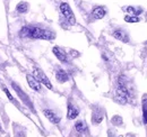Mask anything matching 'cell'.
<instances>
[{
	"label": "cell",
	"mask_w": 147,
	"mask_h": 137,
	"mask_svg": "<svg viewBox=\"0 0 147 137\" xmlns=\"http://www.w3.org/2000/svg\"><path fill=\"white\" fill-rule=\"evenodd\" d=\"M20 38H32V39H44V41H51L55 38V33L53 31L40 26H24L19 31Z\"/></svg>",
	"instance_id": "1"
},
{
	"label": "cell",
	"mask_w": 147,
	"mask_h": 137,
	"mask_svg": "<svg viewBox=\"0 0 147 137\" xmlns=\"http://www.w3.org/2000/svg\"><path fill=\"white\" fill-rule=\"evenodd\" d=\"M130 98V93L125 81V76L121 75L118 78V82H117V88H115V100L117 102L121 103V104H126L129 101Z\"/></svg>",
	"instance_id": "2"
},
{
	"label": "cell",
	"mask_w": 147,
	"mask_h": 137,
	"mask_svg": "<svg viewBox=\"0 0 147 137\" xmlns=\"http://www.w3.org/2000/svg\"><path fill=\"white\" fill-rule=\"evenodd\" d=\"M59 9H60L61 15L63 16V18L66 19V21L69 25H75L76 24V17H75V14H74L71 7L69 6V3L61 2L60 6H59Z\"/></svg>",
	"instance_id": "3"
},
{
	"label": "cell",
	"mask_w": 147,
	"mask_h": 137,
	"mask_svg": "<svg viewBox=\"0 0 147 137\" xmlns=\"http://www.w3.org/2000/svg\"><path fill=\"white\" fill-rule=\"evenodd\" d=\"M33 75L41 82V84H43L45 88H48L49 90H52V89H53V86H52L51 81L49 80V78L47 76V74H45L40 68H37V67H34V68H33Z\"/></svg>",
	"instance_id": "4"
},
{
	"label": "cell",
	"mask_w": 147,
	"mask_h": 137,
	"mask_svg": "<svg viewBox=\"0 0 147 137\" xmlns=\"http://www.w3.org/2000/svg\"><path fill=\"white\" fill-rule=\"evenodd\" d=\"M26 81H27L28 86L32 90H34L35 92H41L42 91V84H41V82L37 80L33 74H27L26 75Z\"/></svg>",
	"instance_id": "5"
},
{
	"label": "cell",
	"mask_w": 147,
	"mask_h": 137,
	"mask_svg": "<svg viewBox=\"0 0 147 137\" xmlns=\"http://www.w3.org/2000/svg\"><path fill=\"white\" fill-rule=\"evenodd\" d=\"M11 86H13V89L15 90V92L18 94V97L20 98V100L23 101V102L25 103L26 106H28V107H31V108H33L32 107V102H31V100H30V98H28V96L19 88L18 84H16L15 82H11Z\"/></svg>",
	"instance_id": "6"
},
{
	"label": "cell",
	"mask_w": 147,
	"mask_h": 137,
	"mask_svg": "<svg viewBox=\"0 0 147 137\" xmlns=\"http://www.w3.org/2000/svg\"><path fill=\"white\" fill-rule=\"evenodd\" d=\"M107 15V8L104 6H95L93 7L91 16L94 19H103Z\"/></svg>",
	"instance_id": "7"
},
{
	"label": "cell",
	"mask_w": 147,
	"mask_h": 137,
	"mask_svg": "<svg viewBox=\"0 0 147 137\" xmlns=\"http://www.w3.org/2000/svg\"><path fill=\"white\" fill-rule=\"evenodd\" d=\"M42 112H43V115H44V117L47 119L49 120L50 122L55 124V125H58L60 122V120H61V118L55 114L53 110H51V109H43Z\"/></svg>",
	"instance_id": "8"
},
{
	"label": "cell",
	"mask_w": 147,
	"mask_h": 137,
	"mask_svg": "<svg viewBox=\"0 0 147 137\" xmlns=\"http://www.w3.org/2000/svg\"><path fill=\"white\" fill-rule=\"evenodd\" d=\"M52 53L55 54V56L61 62V63H67V62H68V55H67V53L63 51L61 47L55 46V47L52 49Z\"/></svg>",
	"instance_id": "9"
},
{
	"label": "cell",
	"mask_w": 147,
	"mask_h": 137,
	"mask_svg": "<svg viewBox=\"0 0 147 137\" xmlns=\"http://www.w3.org/2000/svg\"><path fill=\"white\" fill-rule=\"evenodd\" d=\"M79 115V108L74 104L73 102L68 103V107H67V118L69 120L76 119Z\"/></svg>",
	"instance_id": "10"
},
{
	"label": "cell",
	"mask_w": 147,
	"mask_h": 137,
	"mask_svg": "<svg viewBox=\"0 0 147 137\" xmlns=\"http://www.w3.org/2000/svg\"><path fill=\"white\" fill-rule=\"evenodd\" d=\"M112 36L115 39H118V41H120L122 43H128L129 42L128 33L126 31H123V29H115V31H113L112 32Z\"/></svg>",
	"instance_id": "11"
},
{
	"label": "cell",
	"mask_w": 147,
	"mask_h": 137,
	"mask_svg": "<svg viewBox=\"0 0 147 137\" xmlns=\"http://www.w3.org/2000/svg\"><path fill=\"white\" fill-rule=\"evenodd\" d=\"M55 79H57V81L59 82V83H66L68 80H69V75H68V73L65 71V70H62V68H57L55 70Z\"/></svg>",
	"instance_id": "12"
},
{
	"label": "cell",
	"mask_w": 147,
	"mask_h": 137,
	"mask_svg": "<svg viewBox=\"0 0 147 137\" xmlns=\"http://www.w3.org/2000/svg\"><path fill=\"white\" fill-rule=\"evenodd\" d=\"M104 118V114L101 111V109H95L93 110L92 114V122L94 125H98L102 122V120Z\"/></svg>",
	"instance_id": "13"
},
{
	"label": "cell",
	"mask_w": 147,
	"mask_h": 137,
	"mask_svg": "<svg viewBox=\"0 0 147 137\" xmlns=\"http://www.w3.org/2000/svg\"><path fill=\"white\" fill-rule=\"evenodd\" d=\"M75 130L78 133V134H84L86 133L87 130V125L84 120H77L76 124H75Z\"/></svg>",
	"instance_id": "14"
},
{
	"label": "cell",
	"mask_w": 147,
	"mask_h": 137,
	"mask_svg": "<svg viewBox=\"0 0 147 137\" xmlns=\"http://www.w3.org/2000/svg\"><path fill=\"white\" fill-rule=\"evenodd\" d=\"M122 9H123V11L128 13V15H134V16H139L143 13V9L142 8H136L134 6H126Z\"/></svg>",
	"instance_id": "15"
},
{
	"label": "cell",
	"mask_w": 147,
	"mask_h": 137,
	"mask_svg": "<svg viewBox=\"0 0 147 137\" xmlns=\"http://www.w3.org/2000/svg\"><path fill=\"white\" fill-rule=\"evenodd\" d=\"M30 9V3L26 1H20L16 5V11L18 14H26Z\"/></svg>",
	"instance_id": "16"
},
{
	"label": "cell",
	"mask_w": 147,
	"mask_h": 137,
	"mask_svg": "<svg viewBox=\"0 0 147 137\" xmlns=\"http://www.w3.org/2000/svg\"><path fill=\"white\" fill-rule=\"evenodd\" d=\"M1 88H2V91H3L5 93H6V96H7V98L9 99V101H10V102H13V103H14V104H15V106H17V107H19V106H18V103H17V101H16V100L14 99V97L11 96V93L9 92V90L7 89V86H1Z\"/></svg>",
	"instance_id": "17"
},
{
	"label": "cell",
	"mask_w": 147,
	"mask_h": 137,
	"mask_svg": "<svg viewBox=\"0 0 147 137\" xmlns=\"http://www.w3.org/2000/svg\"><path fill=\"white\" fill-rule=\"evenodd\" d=\"M125 21L130 23V24H135V23H139L140 21V18L139 16H134V15H126L125 16Z\"/></svg>",
	"instance_id": "18"
},
{
	"label": "cell",
	"mask_w": 147,
	"mask_h": 137,
	"mask_svg": "<svg viewBox=\"0 0 147 137\" xmlns=\"http://www.w3.org/2000/svg\"><path fill=\"white\" fill-rule=\"evenodd\" d=\"M142 108H143V110H147V94L143 98V101H142Z\"/></svg>",
	"instance_id": "19"
},
{
	"label": "cell",
	"mask_w": 147,
	"mask_h": 137,
	"mask_svg": "<svg viewBox=\"0 0 147 137\" xmlns=\"http://www.w3.org/2000/svg\"><path fill=\"white\" fill-rule=\"evenodd\" d=\"M143 121L144 124H147V110H143Z\"/></svg>",
	"instance_id": "20"
},
{
	"label": "cell",
	"mask_w": 147,
	"mask_h": 137,
	"mask_svg": "<svg viewBox=\"0 0 147 137\" xmlns=\"http://www.w3.org/2000/svg\"><path fill=\"white\" fill-rule=\"evenodd\" d=\"M3 133V129H2V126L0 125V134H2Z\"/></svg>",
	"instance_id": "21"
},
{
	"label": "cell",
	"mask_w": 147,
	"mask_h": 137,
	"mask_svg": "<svg viewBox=\"0 0 147 137\" xmlns=\"http://www.w3.org/2000/svg\"><path fill=\"white\" fill-rule=\"evenodd\" d=\"M146 45H147V42H146Z\"/></svg>",
	"instance_id": "22"
}]
</instances>
